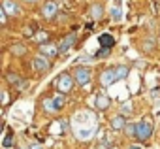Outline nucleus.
Listing matches in <instances>:
<instances>
[{"label": "nucleus", "mask_w": 160, "mask_h": 149, "mask_svg": "<svg viewBox=\"0 0 160 149\" xmlns=\"http://www.w3.org/2000/svg\"><path fill=\"white\" fill-rule=\"evenodd\" d=\"M152 136V123L149 121V117H145L143 121L138 123V130H136V138L139 141H147Z\"/></svg>", "instance_id": "nucleus-1"}, {"label": "nucleus", "mask_w": 160, "mask_h": 149, "mask_svg": "<svg viewBox=\"0 0 160 149\" xmlns=\"http://www.w3.org/2000/svg\"><path fill=\"white\" fill-rule=\"evenodd\" d=\"M91 78H92V74H91V68H87V66H77L73 70V80L79 85H87L91 81Z\"/></svg>", "instance_id": "nucleus-2"}, {"label": "nucleus", "mask_w": 160, "mask_h": 149, "mask_svg": "<svg viewBox=\"0 0 160 149\" xmlns=\"http://www.w3.org/2000/svg\"><path fill=\"white\" fill-rule=\"evenodd\" d=\"M72 87H73V76H72V74H62V76L57 80V89H58V93L66 95V93L72 91Z\"/></svg>", "instance_id": "nucleus-3"}, {"label": "nucleus", "mask_w": 160, "mask_h": 149, "mask_svg": "<svg viewBox=\"0 0 160 149\" xmlns=\"http://www.w3.org/2000/svg\"><path fill=\"white\" fill-rule=\"evenodd\" d=\"M32 68H34L38 74H43V72H47V70L51 68V62H49V59H45L43 55H38V57L32 60Z\"/></svg>", "instance_id": "nucleus-4"}, {"label": "nucleus", "mask_w": 160, "mask_h": 149, "mask_svg": "<svg viewBox=\"0 0 160 149\" xmlns=\"http://www.w3.org/2000/svg\"><path fill=\"white\" fill-rule=\"evenodd\" d=\"M113 81H117V70H115V68H106V70L102 72V76H100V83H102L104 87H108V85H111Z\"/></svg>", "instance_id": "nucleus-5"}, {"label": "nucleus", "mask_w": 160, "mask_h": 149, "mask_svg": "<svg viewBox=\"0 0 160 149\" xmlns=\"http://www.w3.org/2000/svg\"><path fill=\"white\" fill-rule=\"evenodd\" d=\"M57 12H58V6H57V2H53V0H49V2H45L42 6V15L45 19H53L57 15Z\"/></svg>", "instance_id": "nucleus-6"}, {"label": "nucleus", "mask_w": 160, "mask_h": 149, "mask_svg": "<svg viewBox=\"0 0 160 149\" xmlns=\"http://www.w3.org/2000/svg\"><path fill=\"white\" fill-rule=\"evenodd\" d=\"M2 10L8 13V15H19L21 13V6L13 0H2Z\"/></svg>", "instance_id": "nucleus-7"}, {"label": "nucleus", "mask_w": 160, "mask_h": 149, "mask_svg": "<svg viewBox=\"0 0 160 149\" xmlns=\"http://www.w3.org/2000/svg\"><path fill=\"white\" fill-rule=\"evenodd\" d=\"M75 40H77V34L75 32H72V34H68L60 44H58V53H66L73 44H75Z\"/></svg>", "instance_id": "nucleus-8"}, {"label": "nucleus", "mask_w": 160, "mask_h": 149, "mask_svg": "<svg viewBox=\"0 0 160 149\" xmlns=\"http://www.w3.org/2000/svg\"><path fill=\"white\" fill-rule=\"evenodd\" d=\"M40 55H43L45 59H53L55 55H58V47L51 44H40Z\"/></svg>", "instance_id": "nucleus-9"}, {"label": "nucleus", "mask_w": 160, "mask_h": 149, "mask_svg": "<svg viewBox=\"0 0 160 149\" xmlns=\"http://www.w3.org/2000/svg\"><path fill=\"white\" fill-rule=\"evenodd\" d=\"M111 126L115 130H124L126 128V119L122 115H115V117H111Z\"/></svg>", "instance_id": "nucleus-10"}, {"label": "nucleus", "mask_w": 160, "mask_h": 149, "mask_svg": "<svg viewBox=\"0 0 160 149\" xmlns=\"http://www.w3.org/2000/svg\"><path fill=\"white\" fill-rule=\"evenodd\" d=\"M6 80H8V83H10L12 87H21V85H23V80L17 76V74H13V72H8V74H6Z\"/></svg>", "instance_id": "nucleus-11"}, {"label": "nucleus", "mask_w": 160, "mask_h": 149, "mask_svg": "<svg viewBox=\"0 0 160 149\" xmlns=\"http://www.w3.org/2000/svg\"><path fill=\"white\" fill-rule=\"evenodd\" d=\"M102 15H104V6L102 4H92L91 6V17H92V21H98Z\"/></svg>", "instance_id": "nucleus-12"}, {"label": "nucleus", "mask_w": 160, "mask_h": 149, "mask_svg": "<svg viewBox=\"0 0 160 149\" xmlns=\"http://www.w3.org/2000/svg\"><path fill=\"white\" fill-rule=\"evenodd\" d=\"M98 42H100V45H102V47H106V49H111V47H113V44H115V40H113V36H111V34H102V36L98 38Z\"/></svg>", "instance_id": "nucleus-13"}, {"label": "nucleus", "mask_w": 160, "mask_h": 149, "mask_svg": "<svg viewBox=\"0 0 160 149\" xmlns=\"http://www.w3.org/2000/svg\"><path fill=\"white\" fill-rule=\"evenodd\" d=\"M94 104H96L98 110H108V108H109V98H108L106 95H98Z\"/></svg>", "instance_id": "nucleus-14"}, {"label": "nucleus", "mask_w": 160, "mask_h": 149, "mask_svg": "<svg viewBox=\"0 0 160 149\" xmlns=\"http://www.w3.org/2000/svg\"><path fill=\"white\" fill-rule=\"evenodd\" d=\"M115 70H117V80H124L126 76H128V72H130V68L128 66H115Z\"/></svg>", "instance_id": "nucleus-15"}, {"label": "nucleus", "mask_w": 160, "mask_h": 149, "mask_svg": "<svg viewBox=\"0 0 160 149\" xmlns=\"http://www.w3.org/2000/svg\"><path fill=\"white\" fill-rule=\"evenodd\" d=\"M43 110H45V111H51V113H55V111H58V108L55 106V102H53V98H45V100H43Z\"/></svg>", "instance_id": "nucleus-16"}, {"label": "nucleus", "mask_w": 160, "mask_h": 149, "mask_svg": "<svg viewBox=\"0 0 160 149\" xmlns=\"http://www.w3.org/2000/svg\"><path fill=\"white\" fill-rule=\"evenodd\" d=\"M53 102H55V106H57V108L60 110V108H64V104H66V96H64L62 93H58V95H57V96L53 98Z\"/></svg>", "instance_id": "nucleus-17"}, {"label": "nucleus", "mask_w": 160, "mask_h": 149, "mask_svg": "<svg viewBox=\"0 0 160 149\" xmlns=\"http://www.w3.org/2000/svg\"><path fill=\"white\" fill-rule=\"evenodd\" d=\"M136 130H138V125H134V123H130V125H126V128H124V132H126V136H136Z\"/></svg>", "instance_id": "nucleus-18"}, {"label": "nucleus", "mask_w": 160, "mask_h": 149, "mask_svg": "<svg viewBox=\"0 0 160 149\" xmlns=\"http://www.w3.org/2000/svg\"><path fill=\"white\" fill-rule=\"evenodd\" d=\"M121 17H122V13H121V10L115 6V8H111V19L113 21H121Z\"/></svg>", "instance_id": "nucleus-19"}, {"label": "nucleus", "mask_w": 160, "mask_h": 149, "mask_svg": "<svg viewBox=\"0 0 160 149\" xmlns=\"http://www.w3.org/2000/svg\"><path fill=\"white\" fill-rule=\"evenodd\" d=\"M36 30H38V25H36V23H30V25H28V30H27V36L36 34Z\"/></svg>", "instance_id": "nucleus-20"}, {"label": "nucleus", "mask_w": 160, "mask_h": 149, "mask_svg": "<svg viewBox=\"0 0 160 149\" xmlns=\"http://www.w3.org/2000/svg\"><path fill=\"white\" fill-rule=\"evenodd\" d=\"M12 51H13L15 55H23V53H25V47H23V45H17V44H15V45L12 47Z\"/></svg>", "instance_id": "nucleus-21"}, {"label": "nucleus", "mask_w": 160, "mask_h": 149, "mask_svg": "<svg viewBox=\"0 0 160 149\" xmlns=\"http://www.w3.org/2000/svg\"><path fill=\"white\" fill-rule=\"evenodd\" d=\"M47 38H49V34H47V32H40V34L36 36V42H45Z\"/></svg>", "instance_id": "nucleus-22"}, {"label": "nucleus", "mask_w": 160, "mask_h": 149, "mask_svg": "<svg viewBox=\"0 0 160 149\" xmlns=\"http://www.w3.org/2000/svg\"><path fill=\"white\" fill-rule=\"evenodd\" d=\"M109 55V49H106V47H102L98 53H96V57H108Z\"/></svg>", "instance_id": "nucleus-23"}, {"label": "nucleus", "mask_w": 160, "mask_h": 149, "mask_svg": "<svg viewBox=\"0 0 160 149\" xmlns=\"http://www.w3.org/2000/svg\"><path fill=\"white\" fill-rule=\"evenodd\" d=\"M0 21H2V25H6L8 23V13L2 10V12H0Z\"/></svg>", "instance_id": "nucleus-24"}, {"label": "nucleus", "mask_w": 160, "mask_h": 149, "mask_svg": "<svg viewBox=\"0 0 160 149\" xmlns=\"http://www.w3.org/2000/svg\"><path fill=\"white\" fill-rule=\"evenodd\" d=\"M10 145H12V132H8V136L4 140V147H10Z\"/></svg>", "instance_id": "nucleus-25"}, {"label": "nucleus", "mask_w": 160, "mask_h": 149, "mask_svg": "<svg viewBox=\"0 0 160 149\" xmlns=\"http://www.w3.org/2000/svg\"><path fill=\"white\" fill-rule=\"evenodd\" d=\"M2 102H4V106L8 104V93H2Z\"/></svg>", "instance_id": "nucleus-26"}, {"label": "nucleus", "mask_w": 160, "mask_h": 149, "mask_svg": "<svg viewBox=\"0 0 160 149\" xmlns=\"http://www.w3.org/2000/svg\"><path fill=\"white\" fill-rule=\"evenodd\" d=\"M28 149H43V147H42V145H40V143H32V145H30V147H28Z\"/></svg>", "instance_id": "nucleus-27"}, {"label": "nucleus", "mask_w": 160, "mask_h": 149, "mask_svg": "<svg viewBox=\"0 0 160 149\" xmlns=\"http://www.w3.org/2000/svg\"><path fill=\"white\" fill-rule=\"evenodd\" d=\"M128 149H141V145H128Z\"/></svg>", "instance_id": "nucleus-28"}, {"label": "nucleus", "mask_w": 160, "mask_h": 149, "mask_svg": "<svg viewBox=\"0 0 160 149\" xmlns=\"http://www.w3.org/2000/svg\"><path fill=\"white\" fill-rule=\"evenodd\" d=\"M21 149H27V147H21Z\"/></svg>", "instance_id": "nucleus-29"}]
</instances>
